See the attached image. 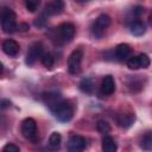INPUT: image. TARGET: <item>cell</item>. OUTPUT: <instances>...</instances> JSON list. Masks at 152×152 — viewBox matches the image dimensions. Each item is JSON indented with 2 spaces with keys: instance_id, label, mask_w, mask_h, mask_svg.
<instances>
[{
  "instance_id": "cell-1",
  "label": "cell",
  "mask_w": 152,
  "mask_h": 152,
  "mask_svg": "<svg viewBox=\"0 0 152 152\" xmlns=\"http://www.w3.org/2000/svg\"><path fill=\"white\" fill-rule=\"evenodd\" d=\"M50 110L52 112V114L55 115V118L62 122H66V121H70L72 115H74V108L72 106L64 101V100H61L58 101L55 106H52L50 108Z\"/></svg>"
},
{
  "instance_id": "cell-2",
  "label": "cell",
  "mask_w": 152,
  "mask_h": 152,
  "mask_svg": "<svg viewBox=\"0 0 152 152\" xmlns=\"http://www.w3.org/2000/svg\"><path fill=\"white\" fill-rule=\"evenodd\" d=\"M17 17L13 10L4 8L1 13V28L5 33H12L17 30Z\"/></svg>"
},
{
  "instance_id": "cell-3",
  "label": "cell",
  "mask_w": 152,
  "mask_h": 152,
  "mask_svg": "<svg viewBox=\"0 0 152 152\" xmlns=\"http://www.w3.org/2000/svg\"><path fill=\"white\" fill-rule=\"evenodd\" d=\"M21 134L25 139L36 142L38 140V133H37V124L34 119L26 118L21 124Z\"/></svg>"
},
{
  "instance_id": "cell-4",
  "label": "cell",
  "mask_w": 152,
  "mask_h": 152,
  "mask_svg": "<svg viewBox=\"0 0 152 152\" xmlns=\"http://www.w3.org/2000/svg\"><path fill=\"white\" fill-rule=\"evenodd\" d=\"M109 25H110V18H109V15L102 13L94 21V24L91 26V32H93V34L95 37L100 38V37H102V34L104 33V31L107 30V27Z\"/></svg>"
},
{
  "instance_id": "cell-5",
  "label": "cell",
  "mask_w": 152,
  "mask_h": 152,
  "mask_svg": "<svg viewBox=\"0 0 152 152\" xmlns=\"http://www.w3.org/2000/svg\"><path fill=\"white\" fill-rule=\"evenodd\" d=\"M82 57H83V52L81 49H76L70 53V56L68 58V70L70 74L76 75L80 72Z\"/></svg>"
},
{
  "instance_id": "cell-6",
  "label": "cell",
  "mask_w": 152,
  "mask_h": 152,
  "mask_svg": "<svg viewBox=\"0 0 152 152\" xmlns=\"http://www.w3.org/2000/svg\"><path fill=\"white\" fill-rule=\"evenodd\" d=\"M150 63H151L150 57L146 53H140L139 56H133L127 59V66L133 70L139 68H147Z\"/></svg>"
},
{
  "instance_id": "cell-7",
  "label": "cell",
  "mask_w": 152,
  "mask_h": 152,
  "mask_svg": "<svg viewBox=\"0 0 152 152\" xmlns=\"http://www.w3.org/2000/svg\"><path fill=\"white\" fill-rule=\"evenodd\" d=\"M42 56H43V45H42V43H38V42L33 43L30 46V49L26 53V63L28 65H32V64H34V62L38 58H42Z\"/></svg>"
},
{
  "instance_id": "cell-8",
  "label": "cell",
  "mask_w": 152,
  "mask_h": 152,
  "mask_svg": "<svg viewBox=\"0 0 152 152\" xmlns=\"http://www.w3.org/2000/svg\"><path fill=\"white\" fill-rule=\"evenodd\" d=\"M63 10H64V1L63 0H52L45 6L44 12L42 14L45 15L46 18H49L51 15L61 14L63 12Z\"/></svg>"
},
{
  "instance_id": "cell-9",
  "label": "cell",
  "mask_w": 152,
  "mask_h": 152,
  "mask_svg": "<svg viewBox=\"0 0 152 152\" xmlns=\"http://www.w3.org/2000/svg\"><path fill=\"white\" fill-rule=\"evenodd\" d=\"M58 34L62 42H70L75 36V26L71 23H63L58 26Z\"/></svg>"
},
{
  "instance_id": "cell-10",
  "label": "cell",
  "mask_w": 152,
  "mask_h": 152,
  "mask_svg": "<svg viewBox=\"0 0 152 152\" xmlns=\"http://www.w3.org/2000/svg\"><path fill=\"white\" fill-rule=\"evenodd\" d=\"M87 146V140L77 134H74L69 138L68 141V148L71 152H78V151H83Z\"/></svg>"
},
{
  "instance_id": "cell-11",
  "label": "cell",
  "mask_w": 152,
  "mask_h": 152,
  "mask_svg": "<svg viewBox=\"0 0 152 152\" xmlns=\"http://www.w3.org/2000/svg\"><path fill=\"white\" fill-rule=\"evenodd\" d=\"M2 51L7 55V56H11V57H14L19 53V50H20V46L19 44L13 40V39H6L2 42Z\"/></svg>"
},
{
  "instance_id": "cell-12",
  "label": "cell",
  "mask_w": 152,
  "mask_h": 152,
  "mask_svg": "<svg viewBox=\"0 0 152 152\" xmlns=\"http://www.w3.org/2000/svg\"><path fill=\"white\" fill-rule=\"evenodd\" d=\"M114 90H115V81H114L113 76H110V75L104 76L101 82V94L110 95L114 93Z\"/></svg>"
},
{
  "instance_id": "cell-13",
  "label": "cell",
  "mask_w": 152,
  "mask_h": 152,
  "mask_svg": "<svg viewBox=\"0 0 152 152\" xmlns=\"http://www.w3.org/2000/svg\"><path fill=\"white\" fill-rule=\"evenodd\" d=\"M129 31L133 36H142L146 32V26L140 20H134L129 25Z\"/></svg>"
},
{
  "instance_id": "cell-14",
  "label": "cell",
  "mask_w": 152,
  "mask_h": 152,
  "mask_svg": "<svg viewBox=\"0 0 152 152\" xmlns=\"http://www.w3.org/2000/svg\"><path fill=\"white\" fill-rule=\"evenodd\" d=\"M134 114L133 113H125V114H120L118 118V122L121 127L124 128H128L129 126H132V124L134 122Z\"/></svg>"
},
{
  "instance_id": "cell-15",
  "label": "cell",
  "mask_w": 152,
  "mask_h": 152,
  "mask_svg": "<svg viewBox=\"0 0 152 152\" xmlns=\"http://www.w3.org/2000/svg\"><path fill=\"white\" fill-rule=\"evenodd\" d=\"M131 53V48L128 44H119L115 49V55H116V58L120 59V61H124L126 59Z\"/></svg>"
},
{
  "instance_id": "cell-16",
  "label": "cell",
  "mask_w": 152,
  "mask_h": 152,
  "mask_svg": "<svg viewBox=\"0 0 152 152\" xmlns=\"http://www.w3.org/2000/svg\"><path fill=\"white\" fill-rule=\"evenodd\" d=\"M61 95L57 93H44L43 94V101L46 103V106L49 108H51L52 106H55L58 101H61Z\"/></svg>"
},
{
  "instance_id": "cell-17",
  "label": "cell",
  "mask_w": 152,
  "mask_h": 152,
  "mask_svg": "<svg viewBox=\"0 0 152 152\" xmlns=\"http://www.w3.org/2000/svg\"><path fill=\"white\" fill-rule=\"evenodd\" d=\"M116 148H118V145H116V142L114 141V139L112 137H109V135L103 137V139H102V150L104 152H114V151H116Z\"/></svg>"
},
{
  "instance_id": "cell-18",
  "label": "cell",
  "mask_w": 152,
  "mask_h": 152,
  "mask_svg": "<svg viewBox=\"0 0 152 152\" xmlns=\"http://www.w3.org/2000/svg\"><path fill=\"white\" fill-rule=\"evenodd\" d=\"M80 89L81 91L86 94H91L94 90V81L91 77H84L80 82Z\"/></svg>"
},
{
  "instance_id": "cell-19",
  "label": "cell",
  "mask_w": 152,
  "mask_h": 152,
  "mask_svg": "<svg viewBox=\"0 0 152 152\" xmlns=\"http://www.w3.org/2000/svg\"><path fill=\"white\" fill-rule=\"evenodd\" d=\"M61 142H62V137L58 132H53L51 133L50 138H49V145L51 148H58L61 146Z\"/></svg>"
},
{
  "instance_id": "cell-20",
  "label": "cell",
  "mask_w": 152,
  "mask_h": 152,
  "mask_svg": "<svg viewBox=\"0 0 152 152\" xmlns=\"http://www.w3.org/2000/svg\"><path fill=\"white\" fill-rule=\"evenodd\" d=\"M140 146L142 150H146V151H152V133H147L142 137L141 139V142H140Z\"/></svg>"
},
{
  "instance_id": "cell-21",
  "label": "cell",
  "mask_w": 152,
  "mask_h": 152,
  "mask_svg": "<svg viewBox=\"0 0 152 152\" xmlns=\"http://www.w3.org/2000/svg\"><path fill=\"white\" fill-rule=\"evenodd\" d=\"M96 128H97V131H99L100 133H102V134H107V133L110 132V126H109V124H108L107 121H104V120H99L97 124H96Z\"/></svg>"
},
{
  "instance_id": "cell-22",
  "label": "cell",
  "mask_w": 152,
  "mask_h": 152,
  "mask_svg": "<svg viewBox=\"0 0 152 152\" xmlns=\"http://www.w3.org/2000/svg\"><path fill=\"white\" fill-rule=\"evenodd\" d=\"M40 2H42V0H25V5H26L27 11H30L32 13L39 8Z\"/></svg>"
},
{
  "instance_id": "cell-23",
  "label": "cell",
  "mask_w": 152,
  "mask_h": 152,
  "mask_svg": "<svg viewBox=\"0 0 152 152\" xmlns=\"http://www.w3.org/2000/svg\"><path fill=\"white\" fill-rule=\"evenodd\" d=\"M40 59H42L43 65L46 66V68H51L53 65V62H55V59H53V57H52L51 53H43V56H42Z\"/></svg>"
},
{
  "instance_id": "cell-24",
  "label": "cell",
  "mask_w": 152,
  "mask_h": 152,
  "mask_svg": "<svg viewBox=\"0 0 152 152\" xmlns=\"http://www.w3.org/2000/svg\"><path fill=\"white\" fill-rule=\"evenodd\" d=\"M19 151H20L19 146L14 144H7L2 147V152H19Z\"/></svg>"
},
{
  "instance_id": "cell-25",
  "label": "cell",
  "mask_w": 152,
  "mask_h": 152,
  "mask_svg": "<svg viewBox=\"0 0 152 152\" xmlns=\"http://www.w3.org/2000/svg\"><path fill=\"white\" fill-rule=\"evenodd\" d=\"M10 104H11V102H10V101H7V100H2V101H1V108H2V109H5V108L10 107Z\"/></svg>"
},
{
  "instance_id": "cell-26",
  "label": "cell",
  "mask_w": 152,
  "mask_h": 152,
  "mask_svg": "<svg viewBox=\"0 0 152 152\" xmlns=\"http://www.w3.org/2000/svg\"><path fill=\"white\" fill-rule=\"evenodd\" d=\"M148 23H150V25L152 26V12H151V14H150V18H148Z\"/></svg>"
},
{
  "instance_id": "cell-27",
  "label": "cell",
  "mask_w": 152,
  "mask_h": 152,
  "mask_svg": "<svg viewBox=\"0 0 152 152\" xmlns=\"http://www.w3.org/2000/svg\"><path fill=\"white\" fill-rule=\"evenodd\" d=\"M76 2H80V4H82V2H87L88 0H75Z\"/></svg>"
}]
</instances>
